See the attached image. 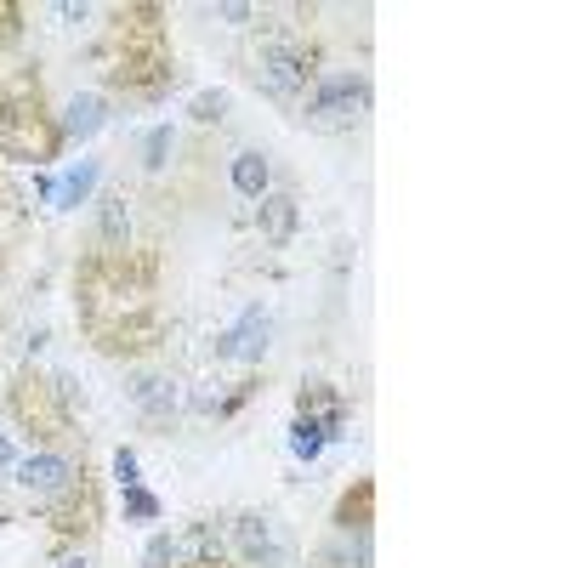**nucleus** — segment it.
<instances>
[{
	"mask_svg": "<svg viewBox=\"0 0 568 568\" xmlns=\"http://www.w3.org/2000/svg\"><path fill=\"white\" fill-rule=\"evenodd\" d=\"M370 109V86L352 80V74H330L325 86L313 91V103H307V126L313 131H352Z\"/></svg>",
	"mask_w": 568,
	"mask_h": 568,
	"instance_id": "f257e3e1",
	"label": "nucleus"
},
{
	"mask_svg": "<svg viewBox=\"0 0 568 568\" xmlns=\"http://www.w3.org/2000/svg\"><path fill=\"white\" fill-rule=\"evenodd\" d=\"M256 80H262V91H268V97H279V103L301 97V91H307V63H301V52H290V45H273V52L262 57V69H256Z\"/></svg>",
	"mask_w": 568,
	"mask_h": 568,
	"instance_id": "f03ea898",
	"label": "nucleus"
},
{
	"mask_svg": "<svg viewBox=\"0 0 568 568\" xmlns=\"http://www.w3.org/2000/svg\"><path fill=\"white\" fill-rule=\"evenodd\" d=\"M239 551H244L251 563H262V568H273V563L284 557V551H279V534H273L268 517H244V523H239Z\"/></svg>",
	"mask_w": 568,
	"mask_h": 568,
	"instance_id": "7ed1b4c3",
	"label": "nucleus"
},
{
	"mask_svg": "<svg viewBox=\"0 0 568 568\" xmlns=\"http://www.w3.org/2000/svg\"><path fill=\"white\" fill-rule=\"evenodd\" d=\"M268 330H273L268 313H251L234 335H222V352H227V358H262V352H268Z\"/></svg>",
	"mask_w": 568,
	"mask_h": 568,
	"instance_id": "20e7f679",
	"label": "nucleus"
},
{
	"mask_svg": "<svg viewBox=\"0 0 568 568\" xmlns=\"http://www.w3.org/2000/svg\"><path fill=\"white\" fill-rule=\"evenodd\" d=\"M69 460H57V455H35V460H23V483L29 489H40V495H57V489H69Z\"/></svg>",
	"mask_w": 568,
	"mask_h": 568,
	"instance_id": "39448f33",
	"label": "nucleus"
},
{
	"mask_svg": "<svg viewBox=\"0 0 568 568\" xmlns=\"http://www.w3.org/2000/svg\"><path fill=\"white\" fill-rule=\"evenodd\" d=\"M234 188L251 193V199H262V188H268V160H262V153H239V160H234Z\"/></svg>",
	"mask_w": 568,
	"mask_h": 568,
	"instance_id": "423d86ee",
	"label": "nucleus"
},
{
	"mask_svg": "<svg viewBox=\"0 0 568 568\" xmlns=\"http://www.w3.org/2000/svg\"><path fill=\"white\" fill-rule=\"evenodd\" d=\"M63 126H69L74 136H91V131L103 126V103H97V97H74V103H69V119H63Z\"/></svg>",
	"mask_w": 568,
	"mask_h": 568,
	"instance_id": "0eeeda50",
	"label": "nucleus"
},
{
	"mask_svg": "<svg viewBox=\"0 0 568 568\" xmlns=\"http://www.w3.org/2000/svg\"><path fill=\"white\" fill-rule=\"evenodd\" d=\"M262 217H268V234H273V239H284V234H290V222H296V205H290L284 193H273V199H262Z\"/></svg>",
	"mask_w": 568,
	"mask_h": 568,
	"instance_id": "6e6552de",
	"label": "nucleus"
},
{
	"mask_svg": "<svg viewBox=\"0 0 568 568\" xmlns=\"http://www.w3.org/2000/svg\"><path fill=\"white\" fill-rule=\"evenodd\" d=\"M290 449H296L301 460H313L318 449H325V426H313V421H296V432H290Z\"/></svg>",
	"mask_w": 568,
	"mask_h": 568,
	"instance_id": "1a4fd4ad",
	"label": "nucleus"
},
{
	"mask_svg": "<svg viewBox=\"0 0 568 568\" xmlns=\"http://www.w3.org/2000/svg\"><path fill=\"white\" fill-rule=\"evenodd\" d=\"M91 182H97V165H80V171H74L63 188H57V199H63V205H80V199L91 193Z\"/></svg>",
	"mask_w": 568,
	"mask_h": 568,
	"instance_id": "9d476101",
	"label": "nucleus"
},
{
	"mask_svg": "<svg viewBox=\"0 0 568 568\" xmlns=\"http://www.w3.org/2000/svg\"><path fill=\"white\" fill-rule=\"evenodd\" d=\"M136 404H143V409H171L177 404L171 381H143V387H136Z\"/></svg>",
	"mask_w": 568,
	"mask_h": 568,
	"instance_id": "9b49d317",
	"label": "nucleus"
},
{
	"mask_svg": "<svg viewBox=\"0 0 568 568\" xmlns=\"http://www.w3.org/2000/svg\"><path fill=\"white\" fill-rule=\"evenodd\" d=\"M177 557H182L177 540H153V546H148V568H165V563H177Z\"/></svg>",
	"mask_w": 568,
	"mask_h": 568,
	"instance_id": "f8f14e48",
	"label": "nucleus"
},
{
	"mask_svg": "<svg viewBox=\"0 0 568 568\" xmlns=\"http://www.w3.org/2000/svg\"><path fill=\"white\" fill-rule=\"evenodd\" d=\"M126 512L131 517H153L160 506H153V495H143V489H126Z\"/></svg>",
	"mask_w": 568,
	"mask_h": 568,
	"instance_id": "ddd939ff",
	"label": "nucleus"
},
{
	"mask_svg": "<svg viewBox=\"0 0 568 568\" xmlns=\"http://www.w3.org/2000/svg\"><path fill=\"white\" fill-rule=\"evenodd\" d=\"M114 472H119V483H126V489H136V455H131V449L114 455Z\"/></svg>",
	"mask_w": 568,
	"mask_h": 568,
	"instance_id": "4468645a",
	"label": "nucleus"
},
{
	"mask_svg": "<svg viewBox=\"0 0 568 568\" xmlns=\"http://www.w3.org/2000/svg\"><path fill=\"white\" fill-rule=\"evenodd\" d=\"M165 153H171V131H153L148 136V165H165Z\"/></svg>",
	"mask_w": 568,
	"mask_h": 568,
	"instance_id": "2eb2a0df",
	"label": "nucleus"
},
{
	"mask_svg": "<svg viewBox=\"0 0 568 568\" xmlns=\"http://www.w3.org/2000/svg\"><path fill=\"white\" fill-rule=\"evenodd\" d=\"M222 109H227V97H222V91H217V97H199V103H193V114H199V119H217Z\"/></svg>",
	"mask_w": 568,
	"mask_h": 568,
	"instance_id": "dca6fc26",
	"label": "nucleus"
},
{
	"mask_svg": "<svg viewBox=\"0 0 568 568\" xmlns=\"http://www.w3.org/2000/svg\"><path fill=\"white\" fill-rule=\"evenodd\" d=\"M57 568H91L86 557H74V551H69V557H57Z\"/></svg>",
	"mask_w": 568,
	"mask_h": 568,
	"instance_id": "f3484780",
	"label": "nucleus"
},
{
	"mask_svg": "<svg viewBox=\"0 0 568 568\" xmlns=\"http://www.w3.org/2000/svg\"><path fill=\"white\" fill-rule=\"evenodd\" d=\"M6 460H12V443H6V438H0V466H6Z\"/></svg>",
	"mask_w": 568,
	"mask_h": 568,
	"instance_id": "a211bd4d",
	"label": "nucleus"
}]
</instances>
